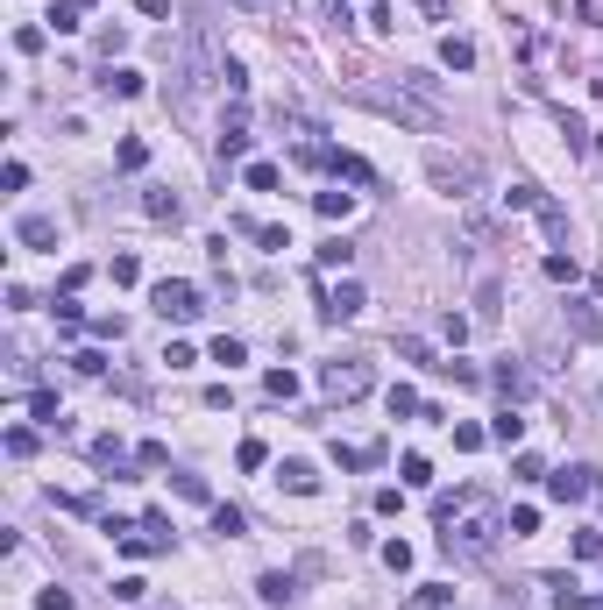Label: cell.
Instances as JSON below:
<instances>
[{
	"mask_svg": "<svg viewBox=\"0 0 603 610\" xmlns=\"http://www.w3.org/2000/svg\"><path fill=\"white\" fill-rule=\"evenodd\" d=\"M106 277H114V284H135V277H142V263H135V256H128V249H121V256H114V263H106Z\"/></svg>",
	"mask_w": 603,
	"mask_h": 610,
	"instance_id": "34",
	"label": "cell"
},
{
	"mask_svg": "<svg viewBox=\"0 0 603 610\" xmlns=\"http://www.w3.org/2000/svg\"><path fill=\"white\" fill-rule=\"evenodd\" d=\"M312 206H319V220H348L355 213V192H312Z\"/></svg>",
	"mask_w": 603,
	"mask_h": 610,
	"instance_id": "18",
	"label": "cell"
},
{
	"mask_svg": "<svg viewBox=\"0 0 603 610\" xmlns=\"http://www.w3.org/2000/svg\"><path fill=\"white\" fill-rule=\"evenodd\" d=\"M426 178H433V192H447V199H476V192H483V157L426 149Z\"/></svg>",
	"mask_w": 603,
	"mask_h": 610,
	"instance_id": "2",
	"label": "cell"
},
{
	"mask_svg": "<svg viewBox=\"0 0 603 610\" xmlns=\"http://www.w3.org/2000/svg\"><path fill=\"white\" fill-rule=\"evenodd\" d=\"M277 483H285L292 497H312V490H319V469H312V462H277Z\"/></svg>",
	"mask_w": 603,
	"mask_h": 610,
	"instance_id": "10",
	"label": "cell"
},
{
	"mask_svg": "<svg viewBox=\"0 0 603 610\" xmlns=\"http://www.w3.org/2000/svg\"><path fill=\"white\" fill-rule=\"evenodd\" d=\"M14 241H21V249H57V220H50V213H21V220H14Z\"/></svg>",
	"mask_w": 603,
	"mask_h": 610,
	"instance_id": "8",
	"label": "cell"
},
{
	"mask_svg": "<svg viewBox=\"0 0 603 610\" xmlns=\"http://www.w3.org/2000/svg\"><path fill=\"white\" fill-rule=\"evenodd\" d=\"M547 277L554 284H575V256H547Z\"/></svg>",
	"mask_w": 603,
	"mask_h": 610,
	"instance_id": "46",
	"label": "cell"
},
{
	"mask_svg": "<svg viewBox=\"0 0 603 610\" xmlns=\"http://www.w3.org/2000/svg\"><path fill=\"white\" fill-rule=\"evenodd\" d=\"M597 398H603V391H597Z\"/></svg>",
	"mask_w": 603,
	"mask_h": 610,
	"instance_id": "53",
	"label": "cell"
},
{
	"mask_svg": "<svg viewBox=\"0 0 603 610\" xmlns=\"http://www.w3.org/2000/svg\"><path fill=\"white\" fill-rule=\"evenodd\" d=\"M93 462H100V469H121V462H128V447L106 433V440H93Z\"/></svg>",
	"mask_w": 603,
	"mask_h": 610,
	"instance_id": "31",
	"label": "cell"
},
{
	"mask_svg": "<svg viewBox=\"0 0 603 610\" xmlns=\"http://www.w3.org/2000/svg\"><path fill=\"white\" fill-rule=\"evenodd\" d=\"M404 610H454V582H419V597Z\"/></svg>",
	"mask_w": 603,
	"mask_h": 610,
	"instance_id": "13",
	"label": "cell"
},
{
	"mask_svg": "<svg viewBox=\"0 0 603 610\" xmlns=\"http://www.w3.org/2000/svg\"><path fill=\"white\" fill-rule=\"evenodd\" d=\"M504 532H511V539H525V532H539V511H532V504H518L511 518H504Z\"/></svg>",
	"mask_w": 603,
	"mask_h": 610,
	"instance_id": "30",
	"label": "cell"
},
{
	"mask_svg": "<svg viewBox=\"0 0 603 610\" xmlns=\"http://www.w3.org/2000/svg\"><path fill=\"white\" fill-rule=\"evenodd\" d=\"M256 597H263V604H292V597H299V582H292L285 568H270V575H256Z\"/></svg>",
	"mask_w": 603,
	"mask_h": 610,
	"instance_id": "12",
	"label": "cell"
},
{
	"mask_svg": "<svg viewBox=\"0 0 603 610\" xmlns=\"http://www.w3.org/2000/svg\"><path fill=\"white\" fill-rule=\"evenodd\" d=\"M234 462H242V469H263V462H270V447H263V440H242V447H234Z\"/></svg>",
	"mask_w": 603,
	"mask_h": 610,
	"instance_id": "42",
	"label": "cell"
},
{
	"mask_svg": "<svg viewBox=\"0 0 603 610\" xmlns=\"http://www.w3.org/2000/svg\"><path fill=\"white\" fill-rule=\"evenodd\" d=\"M36 610H72V589H43V597H36Z\"/></svg>",
	"mask_w": 603,
	"mask_h": 610,
	"instance_id": "49",
	"label": "cell"
},
{
	"mask_svg": "<svg viewBox=\"0 0 603 610\" xmlns=\"http://www.w3.org/2000/svg\"><path fill=\"white\" fill-rule=\"evenodd\" d=\"M106 93H121V100H135V93H142V72H128V64H121V72H106Z\"/></svg>",
	"mask_w": 603,
	"mask_h": 610,
	"instance_id": "26",
	"label": "cell"
},
{
	"mask_svg": "<svg viewBox=\"0 0 603 610\" xmlns=\"http://www.w3.org/2000/svg\"><path fill=\"white\" fill-rule=\"evenodd\" d=\"M242 185H249V192H277V185H285V171L256 157V164H242Z\"/></svg>",
	"mask_w": 603,
	"mask_h": 610,
	"instance_id": "15",
	"label": "cell"
},
{
	"mask_svg": "<svg viewBox=\"0 0 603 610\" xmlns=\"http://www.w3.org/2000/svg\"><path fill=\"white\" fill-rule=\"evenodd\" d=\"M142 213H149V220H171V227L185 220V206L171 199V192H142Z\"/></svg>",
	"mask_w": 603,
	"mask_h": 610,
	"instance_id": "17",
	"label": "cell"
},
{
	"mask_svg": "<svg viewBox=\"0 0 603 610\" xmlns=\"http://www.w3.org/2000/svg\"><path fill=\"white\" fill-rule=\"evenodd\" d=\"M398 469H404V483H412V490H426V483H433V462H426V454H404Z\"/></svg>",
	"mask_w": 603,
	"mask_h": 610,
	"instance_id": "28",
	"label": "cell"
},
{
	"mask_svg": "<svg viewBox=\"0 0 603 610\" xmlns=\"http://www.w3.org/2000/svg\"><path fill=\"white\" fill-rule=\"evenodd\" d=\"M29 411H36V419H43L50 433H64V411H57V391H36V398H29Z\"/></svg>",
	"mask_w": 603,
	"mask_h": 610,
	"instance_id": "20",
	"label": "cell"
},
{
	"mask_svg": "<svg viewBox=\"0 0 603 610\" xmlns=\"http://www.w3.org/2000/svg\"><path fill=\"white\" fill-rule=\"evenodd\" d=\"M242 149H249V114L234 106V114H227V128H220V157H242Z\"/></svg>",
	"mask_w": 603,
	"mask_h": 610,
	"instance_id": "14",
	"label": "cell"
},
{
	"mask_svg": "<svg viewBox=\"0 0 603 610\" xmlns=\"http://www.w3.org/2000/svg\"><path fill=\"white\" fill-rule=\"evenodd\" d=\"M440 64H447V72H469V64H476V43H469V36H447V43H440Z\"/></svg>",
	"mask_w": 603,
	"mask_h": 610,
	"instance_id": "16",
	"label": "cell"
},
{
	"mask_svg": "<svg viewBox=\"0 0 603 610\" xmlns=\"http://www.w3.org/2000/svg\"><path fill=\"white\" fill-rule=\"evenodd\" d=\"M369 106H377V114H391V121H398V128H419V135H433V128H440V106L433 100H419V93H369Z\"/></svg>",
	"mask_w": 603,
	"mask_h": 610,
	"instance_id": "3",
	"label": "cell"
},
{
	"mask_svg": "<svg viewBox=\"0 0 603 610\" xmlns=\"http://www.w3.org/2000/svg\"><path fill=\"white\" fill-rule=\"evenodd\" d=\"M490 384H497L504 398H511V405H518V398H525V391H532V369H518V362H511V355H504L497 369H490Z\"/></svg>",
	"mask_w": 603,
	"mask_h": 610,
	"instance_id": "9",
	"label": "cell"
},
{
	"mask_svg": "<svg viewBox=\"0 0 603 610\" xmlns=\"http://www.w3.org/2000/svg\"><path fill=\"white\" fill-rule=\"evenodd\" d=\"M497 532H504L497 504H490V497H476V490L462 497V511H447V518H440V546H447V554H462V561H483V554L497 546Z\"/></svg>",
	"mask_w": 603,
	"mask_h": 610,
	"instance_id": "1",
	"label": "cell"
},
{
	"mask_svg": "<svg viewBox=\"0 0 603 610\" xmlns=\"http://www.w3.org/2000/svg\"><path fill=\"white\" fill-rule=\"evenodd\" d=\"M234 7H249V14H285V0H234Z\"/></svg>",
	"mask_w": 603,
	"mask_h": 610,
	"instance_id": "50",
	"label": "cell"
},
{
	"mask_svg": "<svg viewBox=\"0 0 603 610\" xmlns=\"http://www.w3.org/2000/svg\"><path fill=\"white\" fill-rule=\"evenodd\" d=\"M362 284H355V277H341V284H334V292H327V305H319V319H327V326H341V319H355V312H362Z\"/></svg>",
	"mask_w": 603,
	"mask_h": 610,
	"instance_id": "6",
	"label": "cell"
},
{
	"mask_svg": "<svg viewBox=\"0 0 603 610\" xmlns=\"http://www.w3.org/2000/svg\"><path fill=\"white\" fill-rule=\"evenodd\" d=\"M490 433H497L504 447H518V433H525V419H518V411H497V426H490Z\"/></svg>",
	"mask_w": 603,
	"mask_h": 610,
	"instance_id": "39",
	"label": "cell"
},
{
	"mask_svg": "<svg viewBox=\"0 0 603 610\" xmlns=\"http://www.w3.org/2000/svg\"><path fill=\"white\" fill-rule=\"evenodd\" d=\"M213 532H220V539H242V532H249V518H242L234 504H213Z\"/></svg>",
	"mask_w": 603,
	"mask_h": 610,
	"instance_id": "19",
	"label": "cell"
},
{
	"mask_svg": "<svg viewBox=\"0 0 603 610\" xmlns=\"http://www.w3.org/2000/svg\"><path fill=\"white\" fill-rule=\"evenodd\" d=\"M263 391H270V398H285V405H292V398H299V377H292V369H270V377H263Z\"/></svg>",
	"mask_w": 603,
	"mask_h": 610,
	"instance_id": "27",
	"label": "cell"
},
{
	"mask_svg": "<svg viewBox=\"0 0 603 610\" xmlns=\"http://www.w3.org/2000/svg\"><path fill=\"white\" fill-rule=\"evenodd\" d=\"M561 135H568V149H590V128H582L575 114H561Z\"/></svg>",
	"mask_w": 603,
	"mask_h": 610,
	"instance_id": "44",
	"label": "cell"
},
{
	"mask_svg": "<svg viewBox=\"0 0 603 610\" xmlns=\"http://www.w3.org/2000/svg\"><path fill=\"white\" fill-rule=\"evenodd\" d=\"M7 454L29 462V454H36V433H29V426H7Z\"/></svg>",
	"mask_w": 603,
	"mask_h": 610,
	"instance_id": "35",
	"label": "cell"
},
{
	"mask_svg": "<svg viewBox=\"0 0 603 610\" xmlns=\"http://www.w3.org/2000/svg\"><path fill=\"white\" fill-rule=\"evenodd\" d=\"M419 14L426 21H447V0H419Z\"/></svg>",
	"mask_w": 603,
	"mask_h": 610,
	"instance_id": "52",
	"label": "cell"
},
{
	"mask_svg": "<svg viewBox=\"0 0 603 610\" xmlns=\"http://www.w3.org/2000/svg\"><path fill=\"white\" fill-rule=\"evenodd\" d=\"M539 227H547V234L561 241V234H568V213H561V206H554V199H539Z\"/></svg>",
	"mask_w": 603,
	"mask_h": 610,
	"instance_id": "36",
	"label": "cell"
},
{
	"mask_svg": "<svg viewBox=\"0 0 603 610\" xmlns=\"http://www.w3.org/2000/svg\"><path fill=\"white\" fill-rule=\"evenodd\" d=\"M334 462H341V469H377L384 447H334Z\"/></svg>",
	"mask_w": 603,
	"mask_h": 610,
	"instance_id": "24",
	"label": "cell"
},
{
	"mask_svg": "<svg viewBox=\"0 0 603 610\" xmlns=\"http://www.w3.org/2000/svg\"><path fill=\"white\" fill-rule=\"evenodd\" d=\"M327 164H334V171H341V178H355V185H369V178H377V171H369V164H362V157H341V149H327Z\"/></svg>",
	"mask_w": 603,
	"mask_h": 610,
	"instance_id": "23",
	"label": "cell"
},
{
	"mask_svg": "<svg viewBox=\"0 0 603 610\" xmlns=\"http://www.w3.org/2000/svg\"><path fill=\"white\" fill-rule=\"evenodd\" d=\"M369 384H377V369H369L362 355H341V362H327V369H319V391H327L334 405H348V398H362Z\"/></svg>",
	"mask_w": 603,
	"mask_h": 610,
	"instance_id": "4",
	"label": "cell"
},
{
	"mask_svg": "<svg viewBox=\"0 0 603 610\" xmlns=\"http://www.w3.org/2000/svg\"><path fill=\"white\" fill-rule=\"evenodd\" d=\"M171 490H178L185 504H206V476H171Z\"/></svg>",
	"mask_w": 603,
	"mask_h": 610,
	"instance_id": "40",
	"label": "cell"
},
{
	"mask_svg": "<svg viewBox=\"0 0 603 610\" xmlns=\"http://www.w3.org/2000/svg\"><path fill=\"white\" fill-rule=\"evenodd\" d=\"M398 355H404V362H426V369H440V362H433V348H426L419 334H404V341H398Z\"/></svg>",
	"mask_w": 603,
	"mask_h": 610,
	"instance_id": "37",
	"label": "cell"
},
{
	"mask_svg": "<svg viewBox=\"0 0 603 610\" xmlns=\"http://www.w3.org/2000/svg\"><path fill=\"white\" fill-rule=\"evenodd\" d=\"M568 326H575L582 341H603V312L590 299H568Z\"/></svg>",
	"mask_w": 603,
	"mask_h": 610,
	"instance_id": "11",
	"label": "cell"
},
{
	"mask_svg": "<svg viewBox=\"0 0 603 610\" xmlns=\"http://www.w3.org/2000/svg\"><path fill=\"white\" fill-rule=\"evenodd\" d=\"M50 21H57V36H72V29H79V0H57V7H50Z\"/></svg>",
	"mask_w": 603,
	"mask_h": 610,
	"instance_id": "41",
	"label": "cell"
},
{
	"mask_svg": "<svg viewBox=\"0 0 603 610\" xmlns=\"http://www.w3.org/2000/svg\"><path fill=\"white\" fill-rule=\"evenodd\" d=\"M554 604L561 610H603V597H582L575 582H554Z\"/></svg>",
	"mask_w": 603,
	"mask_h": 610,
	"instance_id": "21",
	"label": "cell"
},
{
	"mask_svg": "<svg viewBox=\"0 0 603 610\" xmlns=\"http://www.w3.org/2000/svg\"><path fill=\"white\" fill-rule=\"evenodd\" d=\"M256 241H263L270 256H285V249H292V234H285V227H256Z\"/></svg>",
	"mask_w": 603,
	"mask_h": 610,
	"instance_id": "45",
	"label": "cell"
},
{
	"mask_svg": "<svg viewBox=\"0 0 603 610\" xmlns=\"http://www.w3.org/2000/svg\"><path fill=\"white\" fill-rule=\"evenodd\" d=\"M539 199H547V192H539V185H525V178L504 192V206H518V213H539Z\"/></svg>",
	"mask_w": 603,
	"mask_h": 610,
	"instance_id": "25",
	"label": "cell"
},
{
	"mask_svg": "<svg viewBox=\"0 0 603 610\" xmlns=\"http://www.w3.org/2000/svg\"><path fill=\"white\" fill-rule=\"evenodd\" d=\"M348 263H355L348 241H327V249H319V270H348Z\"/></svg>",
	"mask_w": 603,
	"mask_h": 610,
	"instance_id": "33",
	"label": "cell"
},
{
	"mask_svg": "<svg viewBox=\"0 0 603 610\" xmlns=\"http://www.w3.org/2000/svg\"><path fill=\"white\" fill-rule=\"evenodd\" d=\"M384 568H391V575L412 568V539H384Z\"/></svg>",
	"mask_w": 603,
	"mask_h": 610,
	"instance_id": "32",
	"label": "cell"
},
{
	"mask_svg": "<svg viewBox=\"0 0 603 610\" xmlns=\"http://www.w3.org/2000/svg\"><path fill=\"white\" fill-rule=\"evenodd\" d=\"M242 355H249V348H242V341H227V334H220V341H213V362H227V369H234V362H242Z\"/></svg>",
	"mask_w": 603,
	"mask_h": 610,
	"instance_id": "47",
	"label": "cell"
},
{
	"mask_svg": "<svg viewBox=\"0 0 603 610\" xmlns=\"http://www.w3.org/2000/svg\"><path fill=\"white\" fill-rule=\"evenodd\" d=\"M590 490H597V469H554V476H547V497H554V504H575V497H590Z\"/></svg>",
	"mask_w": 603,
	"mask_h": 610,
	"instance_id": "7",
	"label": "cell"
},
{
	"mask_svg": "<svg viewBox=\"0 0 603 610\" xmlns=\"http://www.w3.org/2000/svg\"><path fill=\"white\" fill-rule=\"evenodd\" d=\"M412 411H426L419 391H412V384H391V419H412Z\"/></svg>",
	"mask_w": 603,
	"mask_h": 610,
	"instance_id": "29",
	"label": "cell"
},
{
	"mask_svg": "<svg viewBox=\"0 0 603 610\" xmlns=\"http://www.w3.org/2000/svg\"><path fill=\"white\" fill-rule=\"evenodd\" d=\"M497 299H504V292H497V277H490V284H483V292H476V319H483V326H490V319H497Z\"/></svg>",
	"mask_w": 603,
	"mask_h": 610,
	"instance_id": "38",
	"label": "cell"
},
{
	"mask_svg": "<svg viewBox=\"0 0 603 610\" xmlns=\"http://www.w3.org/2000/svg\"><path fill=\"white\" fill-rule=\"evenodd\" d=\"M72 369H79V377H100L106 355H100V348H79V355H72Z\"/></svg>",
	"mask_w": 603,
	"mask_h": 610,
	"instance_id": "43",
	"label": "cell"
},
{
	"mask_svg": "<svg viewBox=\"0 0 603 610\" xmlns=\"http://www.w3.org/2000/svg\"><path fill=\"white\" fill-rule=\"evenodd\" d=\"M114 164H121V171H142V164H149V142H142V135H128V142L114 149Z\"/></svg>",
	"mask_w": 603,
	"mask_h": 610,
	"instance_id": "22",
	"label": "cell"
},
{
	"mask_svg": "<svg viewBox=\"0 0 603 610\" xmlns=\"http://www.w3.org/2000/svg\"><path fill=\"white\" fill-rule=\"evenodd\" d=\"M149 305H157L164 319H178V326H185V319H200V312H206V305H200V292H192L185 277H164V284H149Z\"/></svg>",
	"mask_w": 603,
	"mask_h": 610,
	"instance_id": "5",
	"label": "cell"
},
{
	"mask_svg": "<svg viewBox=\"0 0 603 610\" xmlns=\"http://www.w3.org/2000/svg\"><path fill=\"white\" fill-rule=\"evenodd\" d=\"M135 7H142L149 21H164V14H171V0H135Z\"/></svg>",
	"mask_w": 603,
	"mask_h": 610,
	"instance_id": "51",
	"label": "cell"
},
{
	"mask_svg": "<svg viewBox=\"0 0 603 610\" xmlns=\"http://www.w3.org/2000/svg\"><path fill=\"white\" fill-rule=\"evenodd\" d=\"M142 589H149L142 575H121V582H114V597H121V604H142Z\"/></svg>",
	"mask_w": 603,
	"mask_h": 610,
	"instance_id": "48",
	"label": "cell"
}]
</instances>
